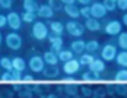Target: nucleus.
Wrapping results in <instances>:
<instances>
[{
    "mask_svg": "<svg viewBox=\"0 0 127 98\" xmlns=\"http://www.w3.org/2000/svg\"><path fill=\"white\" fill-rule=\"evenodd\" d=\"M65 30L70 35V36H74V37H80L85 31V25L75 21V20H72V21H68L65 24Z\"/></svg>",
    "mask_w": 127,
    "mask_h": 98,
    "instance_id": "obj_1",
    "label": "nucleus"
},
{
    "mask_svg": "<svg viewBox=\"0 0 127 98\" xmlns=\"http://www.w3.org/2000/svg\"><path fill=\"white\" fill-rule=\"evenodd\" d=\"M32 36L41 41V40H44L46 37H48V27L47 25L42 22V21H36L32 26Z\"/></svg>",
    "mask_w": 127,
    "mask_h": 98,
    "instance_id": "obj_2",
    "label": "nucleus"
},
{
    "mask_svg": "<svg viewBox=\"0 0 127 98\" xmlns=\"http://www.w3.org/2000/svg\"><path fill=\"white\" fill-rule=\"evenodd\" d=\"M5 44H6V46L10 50L16 51V50L21 49V46H22V40H21V36H20L19 34H16V32H10V34H7L6 37H5Z\"/></svg>",
    "mask_w": 127,
    "mask_h": 98,
    "instance_id": "obj_3",
    "label": "nucleus"
},
{
    "mask_svg": "<svg viewBox=\"0 0 127 98\" xmlns=\"http://www.w3.org/2000/svg\"><path fill=\"white\" fill-rule=\"evenodd\" d=\"M116 56H117V49H116V46H114L111 44H106L101 50V57L105 61L116 60Z\"/></svg>",
    "mask_w": 127,
    "mask_h": 98,
    "instance_id": "obj_4",
    "label": "nucleus"
},
{
    "mask_svg": "<svg viewBox=\"0 0 127 98\" xmlns=\"http://www.w3.org/2000/svg\"><path fill=\"white\" fill-rule=\"evenodd\" d=\"M121 30H122V25L119 20H112V21H109L105 26V32L110 36H116V35H120L121 34Z\"/></svg>",
    "mask_w": 127,
    "mask_h": 98,
    "instance_id": "obj_5",
    "label": "nucleus"
},
{
    "mask_svg": "<svg viewBox=\"0 0 127 98\" xmlns=\"http://www.w3.org/2000/svg\"><path fill=\"white\" fill-rule=\"evenodd\" d=\"M44 60L40 56H32L29 61V66L33 72H43L44 70Z\"/></svg>",
    "mask_w": 127,
    "mask_h": 98,
    "instance_id": "obj_6",
    "label": "nucleus"
},
{
    "mask_svg": "<svg viewBox=\"0 0 127 98\" xmlns=\"http://www.w3.org/2000/svg\"><path fill=\"white\" fill-rule=\"evenodd\" d=\"M6 17H7V25L10 26V29L16 31L21 27V16L17 12H14V11L9 12L6 15Z\"/></svg>",
    "mask_w": 127,
    "mask_h": 98,
    "instance_id": "obj_7",
    "label": "nucleus"
},
{
    "mask_svg": "<svg viewBox=\"0 0 127 98\" xmlns=\"http://www.w3.org/2000/svg\"><path fill=\"white\" fill-rule=\"evenodd\" d=\"M90 7H91V17H94V19H101L107 12L106 7L101 2H94Z\"/></svg>",
    "mask_w": 127,
    "mask_h": 98,
    "instance_id": "obj_8",
    "label": "nucleus"
},
{
    "mask_svg": "<svg viewBox=\"0 0 127 98\" xmlns=\"http://www.w3.org/2000/svg\"><path fill=\"white\" fill-rule=\"evenodd\" d=\"M79 68H80V63H79L78 60H74V58L70 60V61H68V62H64V65H63V71H64V73H67V75H69V76L77 73V72L79 71Z\"/></svg>",
    "mask_w": 127,
    "mask_h": 98,
    "instance_id": "obj_9",
    "label": "nucleus"
},
{
    "mask_svg": "<svg viewBox=\"0 0 127 98\" xmlns=\"http://www.w3.org/2000/svg\"><path fill=\"white\" fill-rule=\"evenodd\" d=\"M53 15H54V11H53V9H52L48 4L40 5V9H38V11H37V16L43 17V19H51Z\"/></svg>",
    "mask_w": 127,
    "mask_h": 98,
    "instance_id": "obj_10",
    "label": "nucleus"
},
{
    "mask_svg": "<svg viewBox=\"0 0 127 98\" xmlns=\"http://www.w3.org/2000/svg\"><path fill=\"white\" fill-rule=\"evenodd\" d=\"M49 44H51V51L59 53L62 51V46H63V40L61 36H49Z\"/></svg>",
    "mask_w": 127,
    "mask_h": 98,
    "instance_id": "obj_11",
    "label": "nucleus"
},
{
    "mask_svg": "<svg viewBox=\"0 0 127 98\" xmlns=\"http://www.w3.org/2000/svg\"><path fill=\"white\" fill-rule=\"evenodd\" d=\"M43 60L46 63H48L49 66H57L59 58H58V53L53 52V51H47L43 53Z\"/></svg>",
    "mask_w": 127,
    "mask_h": 98,
    "instance_id": "obj_12",
    "label": "nucleus"
},
{
    "mask_svg": "<svg viewBox=\"0 0 127 98\" xmlns=\"http://www.w3.org/2000/svg\"><path fill=\"white\" fill-rule=\"evenodd\" d=\"M63 10H64L65 14H67L69 17H72V19H78V17L80 16V9H79L78 6H75L74 4H72V5H65Z\"/></svg>",
    "mask_w": 127,
    "mask_h": 98,
    "instance_id": "obj_13",
    "label": "nucleus"
},
{
    "mask_svg": "<svg viewBox=\"0 0 127 98\" xmlns=\"http://www.w3.org/2000/svg\"><path fill=\"white\" fill-rule=\"evenodd\" d=\"M85 29H88L89 31H99L101 29V24L99 22L97 19L89 17L85 20Z\"/></svg>",
    "mask_w": 127,
    "mask_h": 98,
    "instance_id": "obj_14",
    "label": "nucleus"
},
{
    "mask_svg": "<svg viewBox=\"0 0 127 98\" xmlns=\"http://www.w3.org/2000/svg\"><path fill=\"white\" fill-rule=\"evenodd\" d=\"M22 6L25 9V11H29V12H36L38 11L40 9V5L36 0H24L22 2Z\"/></svg>",
    "mask_w": 127,
    "mask_h": 98,
    "instance_id": "obj_15",
    "label": "nucleus"
},
{
    "mask_svg": "<svg viewBox=\"0 0 127 98\" xmlns=\"http://www.w3.org/2000/svg\"><path fill=\"white\" fill-rule=\"evenodd\" d=\"M82 80L85 81V82H90V83H93V82H97V81H100V73L89 70V71H86V72L83 73Z\"/></svg>",
    "mask_w": 127,
    "mask_h": 98,
    "instance_id": "obj_16",
    "label": "nucleus"
},
{
    "mask_svg": "<svg viewBox=\"0 0 127 98\" xmlns=\"http://www.w3.org/2000/svg\"><path fill=\"white\" fill-rule=\"evenodd\" d=\"M85 46H86V42H84L83 40H75V41H73L72 45H70L72 51H73L74 53H77V55H83V52L86 50Z\"/></svg>",
    "mask_w": 127,
    "mask_h": 98,
    "instance_id": "obj_17",
    "label": "nucleus"
},
{
    "mask_svg": "<svg viewBox=\"0 0 127 98\" xmlns=\"http://www.w3.org/2000/svg\"><path fill=\"white\" fill-rule=\"evenodd\" d=\"M42 73L47 78H54L59 76V68L57 66H48V67H44Z\"/></svg>",
    "mask_w": 127,
    "mask_h": 98,
    "instance_id": "obj_18",
    "label": "nucleus"
},
{
    "mask_svg": "<svg viewBox=\"0 0 127 98\" xmlns=\"http://www.w3.org/2000/svg\"><path fill=\"white\" fill-rule=\"evenodd\" d=\"M90 71H94V72H97V73H101L105 71V62L102 60H99V58H95L94 62L89 66Z\"/></svg>",
    "mask_w": 127,
    "mask_h": 98,
    "instance_id": "obj_19",
    "label": "nucleus"
},
{
    "mask_svg": "<svg viewBox=\"0 0 127 98\" xmlns=\"http://www.w3.org/2000/svg\"><path fill=\"white\" fill-rule=\"evenodd\" d=\"M49 27H51V30H52V32H54L57 36H59V35H62L63 34V31H64V26H63V24L62 22H59V21H52L51 24H49Z\"/></svg>",
    "mask_w": 127,
    "mask_h": 98,
    "instance_id": "obj_20",
    "label": "nucleus"
},
{
    "mask_svg": "<svg viewBox=\"0 0 127 98\" xmlns=\"http://www.w3.org/2000/svg\"><path fill=\"white\" fill-rule=\"evenodd\" d=\"M78 91H79V87L75 85V83H68V85H64V93L69 97L72 96H77L78 95Z\"/></svg>",
    "mask_w": 127,
    "mask_h": 98,
    "instance_id": "obj_21",
    "label": "nucleus"
},
{
    "mask_svg": "<svg viewBox=\"0 0 127 98\" xmlns=\"http://www.w3.org/2000/svg\"><path fill=\"white\" fill-rule=\"evenodd\" d=\"M12 66H14V70H17L20 72H22L26 68V63H25L24 58H21V57H14L12 58Z\"/></svg>",
    "mask_w": 127,
    "mask_h": 98,
    "instance_id": "obj_22",
    "label": "nucleus"
},
{
    "mask_svg": "<svg viewBox=\"0 0 127 98\" xmlns=\"http://www.w3.org/2000/svg\"><path fill=\"white\" fill-rule=\"evenodd\" d=\"M116 62H117L119 66L127 68V51H124V50H122L121 52L117 53V56H116Z\"/></svg>",
    "mask_w": 127,
    "mask_h": 98,
    "instance_id": "obj_23",
    "label": "nucleus"
},
{
    "mask_svg": "<svg viewBox=\"0 0 127 98\" xmlns=\"http://www.w3.org/2000/svg\"><path fill=\"white\" fill-rule=\"evenodd\" d=\"M94 60H95V57L93 55H90V53H83L80 56V58H79V63L82 66H90L94 62Z\"/></svg>",
    "mask_w": 127,
    "mask_h": 98,
    "instance_id": "obj_24",
    "label": "nucleus"
},
{
    "mask_svg": "<svg viewBox=\"0 0 127 98\" xmlns=\"http://www.w3.org/2000/svg\"><path fill=\"white\" fill-rule=\"evenodd\" d=\"M58 58L62 62H68V61L73 60V52L72 51H68V50H62L58 53Z\"/></svg>",
    "mask_w": 127,
    "mask_h": 98,
    "instance_id": "obj_25",
    "label": "nucleus"
},
{
    "mask_svg": "<svg viewBox=\"0 0 127 98\" xmlns=\"http://www.w3.org/2000/svg\"><path fill=\"white\" fill-rule=\"evenodd\" d=\"M115 81L117 83H126L127 82V70L124 68V70H120L116 72L115 75Z\"/></svg>",
    "mask_w": 127,
    "mask_h": 98,
    "instance_id": "obj_26",
    "label": "nucleus"
},
{
    "mask_svg": "<svg viewBox=\"0 0 127 98\" xmlns=\"http://www.w3.org/2000/svg\"><path fill=\"white\" fill-rule=\"evenodd\" d=\"M0 66H1L2 68H5L6 71H12V70H14L12 61H11L9 57H2V58H0Z\"/></svg>",
    "mask_w": 127,
    "mask_h": 98,
    "instance_id": "obj_27",
    "label": "nucleus"
},
{
    "mask_svg": "<svg viewBox=\"0 0 127 98\" xmlns=\"http://www.w3.org/2000/svg\"><path fill=\"white\" fill-rule=\"evenodd\" d=\"M36 16H37L36 12H29V11H25V12L22 14L21 19H22V21H25V22H27V24H31V22H33V21L36 20Z\"/></svg>",
    "mask_w": 127,
    "mask_h": 98,
    "instance_id": "obj_28",
    "label": "nucleus"
},
{
    "mask_svg": "<svg viewBox=\"0 0 127 98\" xmlns=\"http://www.w3.org/2000/svg\"><path fill=\"white\" fill-rule=\"evenodd\" d=\"M116 87V95L119 97H125L127 95V85L126 83H117L115 85Z\"/></svg>",
    "mask_w": 127,
    "mask_h": 98,
    "instance_id": "obj_29",
    "label": "nucleus"
},
{
    "mask_svg": "<svg viewBox=\"0 0 127 98\" xmlns=\"http://www.w3.org/2000/svg\"><path fill=\"white\" fill-rule=\"evenodd\" d=\"M117 42H119V46L124 51H127V32H121L119 35Z\"/></svg>",
    "mask_w": 127,
    "mask_h": 98,
    "instance_id": "obj_30",
    "label": "nucleus"
},
{
    "mask_svg": "<svg viewBox=\"0 0 127 98\" xmlns=\"http://www.w3.org/2000/svg\"><path fill=\"white\" fill-rule=\"evenodd\" d=\"M100 47V44L96 41V40H91V41H88L86 42V46H85V49L88 52H95L96 50Z\"/></svg>",
    "mask_w": 127,
    "mask_h": 98,
    "instance_id": "obj_31",
    "label": "nucleus"
},
{
    "mask_svg": "<svg viewBox=\"0 0 127 98\" xmlns=\"http://www.w3.org/2000/svg\"><path fill=\"white\" fill-rule=\"evenodd\" d=\"M62 1L61 0H48V5L53 9V11H59V10H62V9H64L63 6H62Z\"/></svg>",
    "mask_w": 127,
    "mask_h": 98,
    "instance_id": "obj_32",
    "label": "nucleus"
},
{
    "mask_svg": "<svg viewBox=\"0 0 127 98\" xmlns=\"http://www.w3.org/2000/svg\"><path fill=\"white\" fill-rule=\"evenodd\" d=\"M15 92L10 88H1L0 90V98H14Z\"/></svg>",
    "mask_w": 127,
    "mask_h": 98,
    "instance_id": "obj_33",
    "label": "nucleus"
},
{
    "mask_svg": "<svg viewBox=\"0 0 127 98\" xmlns=\"http://www.w3.org/2000/svg\"><path fill=\"white\" fill-rule=\"evenodd\" d=\"M94 96H96V97H100V98H105L107 96V92H106V88L105 87H96L95 90H94Z\"/></svg>",
    "mask_w": 127,
    "mask_h": 98,
    "instance_id": "obj_34",
    "label": "nucleus"
},
{
    "mask_svg": "<svg viewBox=\"0 0 127 98\" xmlns=\"http://www.w3.org/2000/svg\"><path fill=\"white\" fill-rule=\"evenodd\" d=\"M0 81L1 82H14V76H12V73H11V71H6L5 73H2L1 75V77H0Z\"/></svg>",
    "mask_w": 127,
    "mask_h": 98,
    "instance_id": "obj_35",
    "label": "nucleus"
},
{
    "mask_svg": "<svg viewBox=\"0 0 127 98\" xmlns=\"http://www.w3.org/2000/svg\"><path fill=\"white\" fill-rule=\"evenodd\" d=\"M104 6L106 7V10L107 11H114L116 7H117V4L115 2V1H112V0H104Z\"/></svg>",
    "mask_w": 127,
    "mask_h": 98,
    "instance_id": "obj_36",
    "label": "nucleus"
},
{
    "mask_svg": "<svg viewBox=\"0 0 127 98\" xmlns=\"http://www.w3.org/2000/svg\"><path fill=\"white\" fill-rule=\"evenodd\" d=\"M80 90H82V95L84 96V97H93L94 96V90H91L90 87H88V86H82L80 87Z\"/></svg>",
    "mask_w": 127,
    "mask_h": 98,
    "instance_id": "obj_37",
    "label": "nucleus"
},
{
    "mask_svg": "<svg viewBox=\"0 0 127 98\" xmlns=\"http://www.w3.org/2000/svg\"><path fill=\"white\" fill-rule=\"evenodd\" d=\"M80 15L82 16H84L85 19H89V17H91V7L90 6H83L82 9H80Z\"/></svg>",
    "mask_w": 127,
    "mask_h": 98,
    "instance_id": "obj_38",
    "label": "nucleus"
},
{
    "mask_svg": "<svg viewBox=\"0 0 127 98\" xmlns=\"http://www.w3.org/2000/svg\"><path fill=\"white\" fill-rule=\"evenodd\" d=\"M17 95L20 98H33V92L30 90H25V88L22 91H20Z\"/></svg>",
    "mask_w": 127,
    "mask_h": 98,
    "instance_id": "obj_39",
    "label": "nucleus"
},
{
    "mask_svg": "<svg viewBox=\"0 0 127 98\" xmlns=\"http://www.w3.org/2000/svg\"><path fill=\"white\" fill-rule=\"evenodd\" d=\"M105 88H106L107 96L114 97V96L116 95V87H115V85H112V83H107V85L105 86Z\"/></svg>",
    "mask_w": 127,
    "mask_h": 98,
    "instance_id": "obj_40",
    "label": "nucleus"
},
{
    "mask_svg": "<svg viewBox=\"0 0 127 98\" xmlns=\"http://www.w3.org/2000/svg\"><path fill=\"white\" fill-rule=\"evenodd\" d=\"M24 87H25V85L22 83V82H12V90H14V92H20V91H22L24 90Z\"/></svg>",
    "mask_w": 127,
    "mask_h": 98,
    "instance_id": "obj_41",
    "label": "nucleus"
},
{
    "mask_svg": "<svg viewBox=\"0 0 127 98\" xmlns=\"http://www.w3.org/2000/svg\"><path fill=\"white\" fill-rule=\"evenodd\" d=\"M14 4V0H0V7L2 9H10Z\"/></svg>",
    "mask_w": 127,
    "mask_h": 98,
    "instance_id": "obj_42",
    "label": "nucleus"
},
{
    "mask_svg": "<svg viewBox=\"0 0 127 98\" xmlns=\"http://www.w3.org/2000/svg\"><path fill=\"white\" fill-rule=\"evenodd\" d=\"M43 86L42 85H32V92L33 93H36V95H38V96H41L43 92Z\"/></svg>",
    "mask_w": 127,
    "mask_h": 98,
    "instance_id": "obj_43",
    "label": "nucleus"
},
{
    "mask_svg": "<svg viewBox=\"0 0 127 98\" xmlns=\"http://www.w3.org/2000/svg\"><path fill=\"white\" fill-rule=\"evenodd\" d=\"M116 4H117V9H120L122 11L127 10V0H117Z\"/></svg>",
    "mask_w": 127,
    "mask_h": 98,
    "instance_id": "obj_44",
    "label": "nucleus"
},
{
    "mask_svg": "<svg viewBox=\"0 0 127 98\" xmlns=\"http://www.w3.org/2000/svg\"><path fill=\"white\" fill-rule=\"evenodd\" d=\"M11 73H12V76H14V82H20V81H22V77H21V72H20V71L12 70Z\"/></svg>",
    "mask_w": 127,
    "mask_h": 98,
    "instance_id": "obj_45",
    "label": "nucleus"
},
{
    "mask_svg": "<svg viewBox=\"0 0 127 98\" xmlns=\"http://www.w3.org/2000/svg\"><path fill=\"white\" fill-rule=\"evenodd\" d=\"M22 82L24 83H33V77L31 75H25L22 77Z\"/></svg>",
    "mask_w": 127,
    "mask_h": 98,
    "instance_id": "obj_46",
    "label": "nucleus"
},
{
    "mask_svg": "<svg viewBox=\"0 0 127 98\" xmlns=\"http://www.w3.org/2000/svg\"><path fill=\"white\" fill-rule=\"evenodd\" d=\"M6 24H7V17H6L5 15H1V14H0V29L4 27Z\"/></svg>",
    "mask_w": 127,
    "mask_h": 98,
    "instance_id": "obj_47",
    "label": "nucleus"
},
{
    "mask_svg": "<svg viewBox=\"0 0 127 98\" xmlns=\"http://www.w3.org/2000/svg\"><path fill=\"white\" fill-rule=\"evenodd\" d=\"M63 82H65V85H68V83H74V78L73 77H65L64 80H63Z\"/></svg>",
    "mask_w": 127,
    "mask_h": 98,
    "instance_id": "obj_48",
    "label": "nucleus"
},
{
    "mask_svg": "<svg viewBox=\"0 0 127 98\" xmlns=\"http://www.w3.org/2000/svg\"><path fill=\"white\" fill-rule=\"evenodd\" d=\"M64 5H72V4H74L75 2V0H61Z\"/></svg>",
    "mask_w": 127,
    "mask_h": 98,
    "instance_id": "obj_49",
    "label": "nucleus"
},
{
    "mask_svg": "<svg viewBox=\"0 0 127 98\" xmlns=\"http://www.w3.org/2000/svg\"><path fill=\"white\" fill-rule=\"evenodd\" d=\"M82 5H84V6H86V5H89L90 2H91V0H78Z\"/></svg>",
    "mask_w": 127,
    "mask_h": 98,
    "instance_id": "obj_50",
    "label": "nucleus"
},
{
    "mask_svg": "<svg viewBox=\"0 0 127 98\" xmlns=\"http://www.w3.org/2000/svg\"><path fill=\"white\" fill-rule=\"evenodd\" d=\"M122 24L127 26V14H125V15L122 16Z\"/></svg>",
    "mask_w": 127,
    "mask_h": 98,
    "instance_id": "obj_51",
    "label": "nucleus"
},
{
    "mask_svg": "<svg viewBox=\"0 0 127 98\" xmlns=\"http://www.w3.org/2000/svg\"><path fill=\"white\" fill-rule=\"evenodd\" d=\"M57 91H58L59 93L64 92V86H58V87H57Z\"/></svg>",
    "mask_w": 127,
    "mask_h": 98,
    "instance_id": "obj_52",
    "label": "nucleus"
},
{
    "mask_svg": "<svg viewBox=\"0 0 127 98\" xmlns=\"http://www.w3.org/2000/svg\"><path fill=\"white\" fill-rule=\"evenodd\" d=\"M47 98H58V96H57V95H52V93H51V95H48V96H47Z\"/></svg>",
    "mask_w": 127,
    "mask_h": 98,
    "instance_id": "obj_53",
    "label": "nucleus"
},
{
    "mask_svg": "<svg viewBox=\"0 0 127 98\" xmlns=\"http://www.w3.org/2000/svg\"><path fill=\"white\" fill-rule=\"evenodd\" d=\"M1 42H2V35H1V32H0V45H1Z\"/></svg>",
    "mask_w": 127,
    "mask_h": 98,
    "instance_id": "obj_54",
    "label": "nucleus"
},
{
    "mask_svg": "<svg viewBox=\"0 0 127 98\" xmlns=\"http://www.w3.org/2000/svg\"><path fill=\"white\" fill-rule=\"evenodd\" d=\"M91 98H100V97H96V96H93Z\"/></svg>",
    "mask_w": 127,
    "mask_h": 98,
    "instance_id": "obj_55",
    "label": "nucleus"
},
{
    "mask_svg": "<svg viewBox=\"0 0 127 98\" xmlns=\"http://www.w3.org/2000/svg\"><path fill=\"white\" fill-rule=\"evenodd\" d=\"M112 1H115V2H116V1H117V0H112Z\"/></svg>",
    "mask_w": 127,
    "mask_h": 98,
    "instance_id": "obj_56",
    "label": "nucleus"
},
{
    "mask_svg": "<svg viewBox=\"0 0 127 98\" xmlns=\"http://www.w3.org/2000/svg\"><path fill=\"white\" fill-rule=\"evenodd\" d=\"M124 98H127V95H126V96H125V97H124Z\"/></svg>",
    "mask_w": 127,
    "mask_h": 98,
    "instance_id": "obj_57",
    "label": "nucleus"
},
{
    "mask_svg": "<svg viewBox=\"0 0 127 98\" xmlns=\"http://www.w3.org/2000/svg\"><path fill=\"white\" fill-rule=\"evenodd\" d=\"M112 98H117V97H115V96H114V97H112Z\"/></svg>",
    "mask_w": 127,
    "mask_h": 98,
    "instance_id": "obj_58",
    "label": "nucleus"
}]
</instances>
